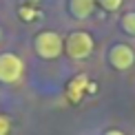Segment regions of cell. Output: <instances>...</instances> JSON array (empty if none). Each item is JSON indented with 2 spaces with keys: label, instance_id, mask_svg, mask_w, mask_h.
Returning <instances> with one entry per match:
<instances>
[{
  "label": "cell",
  "instance_id": "cell-5",
  "mask_svg": "<svg viewBox=\"0 0 135 135\" xmlns=\"http://www.w3.org/2000/svg\"><path fill=\"white\" fill-rule=\"evenodd\" d=\"M95 9V0H71V13L75 18H89Z\"/></svg>",
  "mask_w": 135,
  "mask_h": 135
},
{
  "label": "cell",
  "instance_id": "cell-2",
  "mask_svg": "<svg viewBox=\"0 0 135 135\" xmlns=\"http://www.w3.org/2000/svg\"><path fill=\"white\" fill-rule=\"evenodd\" d=\"M93 51V38L86 31H73L66 40V53L73 60H84Z\"/></svg>",
  "mask_w": 135,
  "mask_h": 135
},
{
  "label": "cell",
  "instance_id": "cell-9",
  "mask_svg": "<svg viewBox=\"0 0 135 135\" xmlns=\"http://www.w3.org/2000/svg\"><path fill=\"white\" fill-rule=\"evenodd\" d=\"M0 36H2V29H0Z\"/></svg>",
  "mask_w": 135,
  "mask_h": 135
},
{
  "label": "cell",
  "instance_id": "cell-1",
  "mask_svg": "<svg viewBox=\"0 0 135 135\" xmlns=\"http://www.w3.org/2000/svg\"><path fill=\"white\" fill-rule=\"evenodd\" d=\"M64 44H62V38L58 36L55 31H42L38 33L36 38V53L44 60H55L60 53H62Z\"/></svg>",
  "mask_w": 135,
  "mask_h": 135
},
{
  "label": "cell",
  "instance_id": "cell-6",
  "mask_svg": "<svg viewBox=\"0 0 135 135\" xmlns=\"http://www.w3.org/2000/svg\"><path fill=\"white\" fill-rule=\"evenodd\" d=\"M122 29L126 33L135 36V11H128V13L122 16Z\"/></svg>",
  "mask_w": 135,
  "mask_h": 135
},
{
  "label": "cell",
  "instance_id": "cell-3",
  "mask_svg": "<svg viewBox=\"0 0 135 135\" xmlns=\"http://www.w3.org/2000/svg\"><path fill=\"white\" fill-rule=\"evenodd\" d=\"M22 71H25V64L16 53H2L0 55V82L11 84L18 82Z\"/></svg>",
  "mask_w": 135,
  "mask_h": 135
},
{
  "label": "cell",
  "instance_id": "cell-4",
  "mask_svg": "<svg viewBox=\"0 0 135 135\" xmlns=\"http://www.w3.org/2000/svg\"><path fill=\"white\" fill-rule=\"evenodd\" d=\"M109 62L113 64L117 71H126V69H131L133 62H135V51L128 44H115L109 51Z\"/></svg>",
  "mask_w": 135,
  "mask_h": 135
},
{
  "label": "cell",
  "instance_id": "cell-7",
  "mask_svg": "<svg viewBox=\"0 0 135 135\" xmlns=\"http://www.w3.org/2000/svg\"><path fill=\"white\" fill-rule=\"evenodd\" d=\"M100 4H102L106 11H117L122 7V0H100Z\"/></svg>",
  "mask_w": 135,
  "mask_h": 135
},
{
  "label": "cell",
  "instance_id": "cell-8",
  "mask_svg": "<svg viewBox=\"0 0 135 135\" xmlns=\"http://www.w3.org/2000/svg\"><path fill=\"white\" fill-rule=\"evenodd\" d=\"M106 135H124V133L117 131V128H113V131H106Z\"/></svg>",
  "mask_w": 135,
  "mask_h": 135
}]
</instances>
